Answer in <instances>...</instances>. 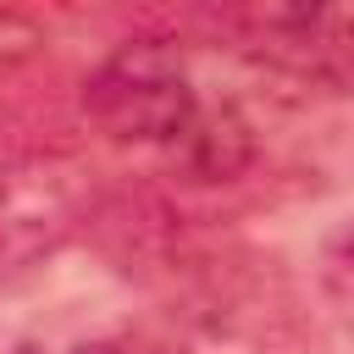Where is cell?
Returning <instances> with one entry per match:
<instances>
[{
  "mask_svg": "<svg viewBox=\"0 0 354 354\" xmlns=\"http://www.w3.org/2000/svg\"><path fill=\"white\" fill-rule=\"evenodd\" d=\"M199 83L171 39H127L83 77V111L111 144L166 149L199 111Z\"/></svg>",
  "mask_w": 354,
  "mask_h": 354,
  "instance_id": "obj_1",
  "label": "cell"
},
{
  "mask_svg": "<svg viewBox=\"0 0 354 354\" xmlns=\"http://www.w3.org/2000/svg\"><path fill=\"white\" fill-rule=\"evenodd\" d=\"M243 44L293 77H354V0H227Z\"/></svg>",
  "mask_w": 354,
  "mask_h": 354,
  "instance_id": "obj_2",
  "label": "cell"
},
{
  "mask_svg": "<svg viewBox=\"0 0 354 354\" xmlns=\"http://www.w3.org/2000/svg\"><path fill=\"white\" fill-rule=\"evenodd\" d=\"M77 227V199L66 177L33 160L0 166V282L44 266Z\"/></svg>",
  "mask_w": 354,
  "mask_h": 354,
  "instance_id": "obj_3",
  "label": "cell"
},
{
  "mask_svg": "<svg viewBox=\"0 0 354 354\" xmlns=\"http://www.w3.org/2000/svg\"><path fill=\"white\" fill-rule=\"evenodd\" d=\"M177 177L199 183V188H216V183H238L254 155H260V133L254 122L243 116L238 100H199V111L188 116V127L160 149Z\"/></svg>",
  "mask_w": 354,
  "mask_h": 354,
  "instance_id": "obj_4",
  "label": "cell"
},
{
  "mask_svg": "<svg viewBox=\"0 0 354 354\" xmlns=\"http://www.w3.org/2000/svg\"><path fill=\"white\" fill-rule=\"evenodd\" d=\"M39 50H44L39 22H33L28 11H17V6H0V77L22 72V66H28Z\"/></svg>",
  "mask_w": 354,
  "mask_h": 354,
  "instance_id": "obj_5",
  "label": "cell"
},
{
  "mask_svg": "<svg viewBox=\"0 0 354 354\" xmlns=\"http://www.w3.org/2000/svg\"><path fill=\"white\" fill-rule=\"evenodd\" d=\"M326 293L343 310V321H354V238L326 254Z\"/></svg>",
  "mask_w": 354,
  "mask_h": 354,
  "instance_id": "obj_6",
  "label": "cell"
},
{
  "mask_svg": "<svg viewBox=\"0 0 354 354\" xmlns=\"http://www.w3.org/2000/svg\"><path fill=\"white\" fill-rule=\"evenodd\" d=\"M94 343L100 337H44L39 332V337H22L11 354H94Z\"/></svg>",
  "mask_w": 354,
  "mask_h": 354,
  "instance_id": "obj_7",
  "label": "cell"
},
{
  "mask_svg": "<svg viewBox=\"0 0 354 354\" xmlns=\"http://www.w3.org/2000/svg\"><path fill=\"white\" fill-rule=\"evenodd\" d=\"M94 354H144V348H133L127 337H100V343H94Z\"/></svg>",
  "mask_w": 354,
  "mask_h": 354,
  "instance_id": "obj_8",
  "label": "cell"
}]
</instances>
